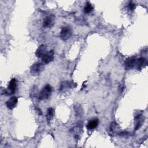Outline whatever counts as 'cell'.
Wrapping results in <instances>:
<instances>
[{
    "mask_svg": "<svg viewBox=\"0 0 148 148\" xmlns=\"http://www.w3.org/2000/svg\"><path fill=\"white\" fill-rule=\"evenodd\" d=\"M53 88L50 85H46L40 91L39 98L40 100H45L47 99L51 94Z\"/></svg>",
    "mask_w": 148,
    "mask_h": 148,
    "instance_id": "1",
    "label": "cell"
},
{
    "mask_svg": "<svg viewBox=\"0 0 148 148\" xmlns=\"http://www.w3.org/2000/svg\"><path fill=\"white\" fill-rule=\"evenodd\" d=\"M72 34V31L70 27L65 26L62 28L60 32V38L63 40H68Z\"/></svg>",
    "mask_w": 148,
    "mask_h": 148,
    "instance_id": "2",
    "label": "cell"
},
{
    "mask_svg": "<svg viewBox=\"0 0 148 148\" xmlns=\"http://www.w3.org/2000/svg\"><path fill=\"white\" fill-rule=\"evenodd\" d=\"M44 69V65L42 63L36 62L33 64L30 69V72L32 75H39Z\"/></svg>",
    "mask_w": 148,
    "mask_h": 148,
    "instance_id": "3",
    "label": "cell"
},
{
    "mask_svg": "<svg viewBox=\"0 0 148 148\" xmlns=\"http://www.w3.org/2000/svg\"><path fill=\"white\" fill-rule=\"evenodd\" d=\"M55 17L53 15H49L46 17L43 20V25L45 28H50L54 23Z\"/></svg>",
    "mask_w": 148,
    "mask_h": 148,
    "instance_id": "4",
    "label": "cell"
},
{
    "mask_svg": "<svg viewBox=\"0 0 148 148\" xmlns=\"http://www.w3.org/2000/svg\"><path fill=\"white\" fill-rule=\"evenodd\" d=\"M16 88V79L13 78L9 83V85L6 89V92L9 95L13 94L14 93Z\"/></svg>",
    "mask_w": 148,
    "mask_h": 148,
    "instance_id": "5",
    "label": "cell"
},
{
    "mask_svg": "<svg viewBox=\"0 0 148 148\" xmlns=\"http://www.w3.org/2000/svg\"><path fill=\"white\" fill-rule=\"evenodd\" d=\"M54 59V51L53 50H50L42 57V60L45 64H49Z\"/></svg>",
    "mask_w": 148,
    "mask_h": 148,
    "instance_id": "6",
    "label": "cell"
},
{
    "mask_svg": "<svg viewBox=\"0 0 148 148\" xmlns=\"http://www.w3.org/2000/svg\"><path fill=\"white\" fill-rule=\"evenodd\" d=\"M18 102V99L16 97H12L9 99L6 102V107L9 109H13L16 107Z\"/></svg>",
    "mask_w": 148,
    "mask_h": 148,
    "instance_id": "7",
    "label": "cell"
},
{
    "mask_svg": "<svg viewBox=\"0 0 148 148\" xmlns=\"http://www.w3.org/2000/svg\"><path fill=\"white\" fill-rule=\"evenodd\" d=\"M46 47L43 45H40L36 50V52H35V54L36 56L39 57V58H41L46 53Z\"/></svg>",
    "mask_w": 148,
    "mask_h": 148,
    "instance_id": "8",
    "label": "cell"
},
{
    "mask_svg": "<svg viewBox=\"0 0 148 148\" xmlns=\"http://www.w3.org/2000/svg\"><path fill=\"white\" fill-rule=\"evenodd\" d=\"M136 60L135 58H128L125 62V67L127 69H130V68H132L134 66V65H135V63H136Z\"/></svg>",
    "mask_w": 148,
    "mask_h": 148,
    "instance_id": "9",
    "label": "cell"
},
{
    "mask_svg": "<svg viewBox=\"0 0 148 148\" xmlns=\"http://www.w3.org/2000/svg\"><path fill=\"white\" fill-rule=\"evenodd\" d=\"M135 65H136L138 69H140L146 65V60L144 58H140L136 61Z\"/></svg>",
    "mask_w": 148,
    "mask_h": 148,
    "instance_id": "10",
    "label": "cell"
},
{
    "mask_svg": "<svg viewBox=\"0 0 148 148\" xmlns=\"http://www.w3.org/2000/svg\"><path fill=\"white\" fill-rule=\"evenodd\" d=\"M98 124V119H95V120H91L87 125V128L90 129V130H92L95 128L97 125Z\"/></svg>",
    "mask_w": 148,
    "mask_h": 148,
    "instance_id": "11",
    "label": "cell"
},
{
    "mask_svg": "<svg viewBox=\"0 0 148 148\" xmlns=\"http://www.w3.org/2000/svg\"><path fill=\"white\" fill-rule=\"evenodd\" d=\"M92 10H93V7H92V5L90 3L87 2L84 9V12L86 13H88L91 12Z\"/></svg>",
    "mask_w": 148,
    "mask_h": 148,
    "instance_id": "12",
    "label": "cell"
},
{
    "mask_svg": "<svg viewBox=\"0 0 148 148\" xmlns=\"http://www.w3.org/2000/svg\"><path fill=\"white\" fill-rule=\"evenodd\" d=\"M53 116H54V110H53V109L51 108H49L48 110H47V114L46 115L47 119L49 120H50L53 118Z\"/></svg>",
    "mask_w": 148,
    "mask_h": 148,
    "instance_id": "13",
    "label": "cell"
},
{
    "mask_svg": "<svg viewBox=\"0 0 148 148\" xmlns=\"http://www.w3.org/2000/svg\"><path fill=\"white\" fill-rule=\"evenodd\" d=\"M129 8L131 9V10H134L135 9V5L134 3H133L132 2H130L129 3Z\"/></svg>",
    "mask_w": 148,
    "mask_h": 148,
    "instance_id": "14",
    "label": "cell"
}]
</instances>
